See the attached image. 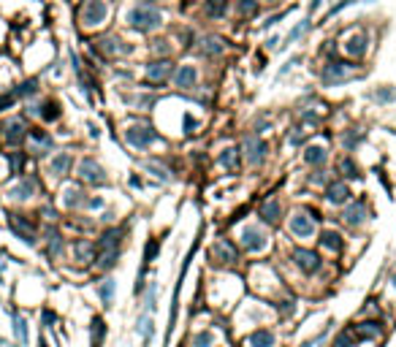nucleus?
<instances>
[{
  "instance_id": "obj_1",
  "label": "nucleus",
  "mask_w": 396,
  "mask_h": 347,
  "mask_svg": "<svg viewBox=\"0 0 396 347\" xmlns=\"http://www.w3.org/2000/svg\"><path fill=\"white\" fill-rule=\"evenodd\" d=\"M128 25L130 27H136L139 33H149V30H155L157 25L163 22V14L160 9L152 3V0H141L139 6H133V9L128 11Z\"/></svg>"
},
{
  "instance_id": "obj_2",
  "label": "nucleus",
  "mask_w": 396,
  "mask_h": 347,
  "mask_svg": "<svg viewBox=\"0 0 396 347\" xmlns=\"http://www.w3.org/2000/svg\"><path fill=\"white\" fill-rule=\"evenodd\" d=\"M109 17V3L106 0H87L82 6V11H79V22H82L84 27H98L104 25Z\"/></svg>"
},
{
  "instance_id": "obj_3",
  "label": "nucleus",
  "mask_w": 396,
  "mask_h": 347,
  "mask_svg": "<svg viewBox=\"0 0 396 347\" xmlns=\"http://www.w3.org/2000/svg\"><path fill=\"white\" fill-rule=\"evenodd\" d=\"M125 141L133 147V149H147L152 141H157V130H152L149 125H130L125 130Z\"/></svg>"
},
{
  "instance_id": "obj_4",
  "label": "nucleus",
  "mask_w": 396,
  "mask_h": 347,
  "mask_svg": "<svg viewBox=\"0 0 396 347\" xmlns=\"http://www.w3.org/2000/svg\"><path fill=\"white\" fill-rule=\"evenodd\" d=\"M353 74H355V65H353V62L331 60L328 65H326V71H323V82H326V84H342V82H347Z\"/></svg>"
},
{
  "instance_id": "obj_5",
  "label": "nucleus",
  "mask_w": 396,
  "mask_h": 347,
  "mask_svg": "<svg viewBox=\"0 0 396 347\" xmlns=\"http://www.w3.org/2000/svg\"><path fill=\"white\" fill-rule=\"evenodd\" d=\"M242 149H244V157H247L250 165H260V163H263L266 144L258 136H247V138H244V144H242Z\"/></svg>"
},
{
  "instance_id": "obj_6",
  "label": "nucleus",
  "mask_w": 396,
  "mask_h": 347,
  "mask_svg": "<svg viewBox=\"0 0 396 347\" xmlns=\"http://www.w3.org/2000/svg\"><path fill=\"white\" fill-rule=\"evenodd\" d=\"M79 177H82L84 182H92V185H106V174L92 157H87V160L79 163Z\"/></svg>"
},
{
  "instance_id": "obj_7",
  "label": "nucleus",
  "mask_w": 396,
  "mask_h": 347,
  "mask_svg": "<svg viewBox=\"0 0 396 347\" xmlns=\"http://www.w3.org/2000/svg\"><path fill=\"white\" fill-rule=\"evenodd\" d=\"M293 260H296V266L302 269L304 274H312V271H318L320 269V258L315 255L312 250H293Z\"/></svg>"
},
{
  "instance_id": "obj_8",
  "label": "nucleus",
  "mask_w": 396,
  "mask_h": 347,
  "mask_svg": "<svg viewBox=\"0 0 396 347\" xmlns=\"http://www.w3.org/2000/svg\"><path fill=\"white\" fill-rule=\"evenodd\" d=\"M242 247L247 250V252H258V250H263L266 247V236L260 228H244L242 231Z\"/></svg>"
},
{
  "instance_id": "obj_9",
  "label": "nucleus",
  "mask_w": 396,
  "mask_h": 347,
  "mask_svg": "<svg viewBox=\"0 0 396 347\" xmlns=\"http://www.w3.org/2000/svg\"><path fill=\"white\" fill-rule=\"evenodd\" d=\"M171 76V62L169 60H155V62H149V65H147V79H149V82H166V79H169Z\"/></svg>"
},
{
  "instance_id": "obj_10",
  "label": "nucleus",
  "mask_w": 396,
  "mask_h": 347,
  "mask_svg": "<svg viewBox=\"0 0 396 347\" xmlns=\"http://www.w3.org/2000/svg\"><path fill=\"white\" fill-rule=\"evenodd\" d=\"M174 82H177V87H182V90H190V87H195V82H198V71L193 65H182L177 74H174Z\"/></svg>"
},
{
  "instance_id": "obj_11",
  "label": "nucleus",
  "mask_w": 396,
  "mask_h": 347,
  "mask_svg": "<svg viewBox=\"0 0 396 347\" xmlns=\"http://www.w3.org/2000/svg\"><path fill=\"white\" fill-rule=\"evenodd\" d=\"M225 52V41L220 36H207L201 41V54L204 57H217V54Z\"/></svg>"
},
{
  "instance_id": "obj_12",
  "label": "nucleus",
  "mask_w": 396,
  "mask_h": 347,
  "mask_svg": "<svg viewBox=\"0 0 396 347\" xmlns=\"http://www.w3.org/2000/svg\"><path fill=\"white\" fill-rule=\"evenodd\" d=\"M345 52L350 54V57H364V54H367V36H364V33H353L350 38H347V44H345Z\"/></svg>"
},
{
  "instance_id": "obj_13",
  "label": "nucleus",
  "mask_w": 396,
  "mask_h": 347,
  "mask_svg": "<svg viewBox=\"0 0 396 347\" xmlns=\"http://www.w3.org/2000/svg\"><path fill=\"white\" fill-rule=\"evenodd\" d=\"M312 217H307V215H296L290 220V231L296 233V236H312Z\"/></svg>"
},
{
  "instance_id": "obj_14",
  "label": "nucleus",
  "mask_w": 396,
  "mask_h": 347,
  "mask_svg": "<svg viewBox=\"0 0 396 347\" xmlns=\"http://www.w3.org/2000/svg\"><path fill=\"white\" fill-rule=\"evenodd\" d=\"M71 168V155L68 152H60V155H54L52 157V163H49V174H54V177H65Z\"/></svg>"
},
{
  "instance_id": "obj_15",
  "label": "nucleus",
  "mask_w": 396,
  "mask_h": 347,
  "mask_svg": "<svg viewBox=\"0 0 396 347\" xmlns=\"http://www.w3.org/2000/svg\"><path fill=\"white\" fill-rule=\"evenodd\" d=\"M225 11H228V0H207L204 3V14L209 19H223Z\"/></svg>"
},
{
  "instance_id": "obj_16",
  "label": "nucleus",
  "mask_w": 396,
  "mask_h": 347,
  "mask_svg": "<svg viewBox=\"0 0 396 347\" xmlns=\"http://www.w3.org/2000/svg\"><path fill=\"white\" fill-rule=\"evenodd\" d=\"M326 198L331 203H345L347 198H350V187H347L345 182H337V185H331L328 190H326Z\"/></svg>"
},
{
  "instance_id": "obj_17",
  "label": "nucleus",
  "mask_w": 396,
  "mask_h": 347,
  "mask_svg": "<svg viewBox=\"0 0 396 347\" xmlns=\"http://www.w3.org/2000/svg\"><path fill=\"white\" fill-rule=\"evenodd\" d=\"M6 138H9V144L17 147L22 138H25V122L22 120H11L9 125H6Z\"/></svg>"
},
{
  "instance_id": "obj_18",
  "label": "nucleus",
  "mask_w": 396,
  "mask_h": 347,
  "mask_svg": "<svg viewBox=\"0 0 396 347\" xmlns=\"http://www.w3.org/2000/svg\"><path fill=\"white\" fill-rule=\"evenodd\" d=\"M280 212H282V209H280V201H274V198H272V201H266L263 206H260V220H263V223H272V225H274L277 220H280Z\"/></svg>"
},
{
  "instance_id": "obj_19",
  "label": "nucleus",
  "mask_w": 396,
  "mask_h": 347,
  "mask_svg": "<svg viewBox=\"0 0 396 347\" xmlns=\"http://www.w3.org/2000/svg\"><path fill=\"white\" fill-rule=\"evenodd\" d=\"M380 334H383V328L377 323H361V326H355V339H377Z\"/></svg>"
},
{
  "instance_id": "obj_20",
  "label": "nucleus",
  "mask_w": 396,
  "mask_h": 347,
  "mask_svg": "<svg viewBox=\"0 0 396 347\" xmlns=\"http://www.w3.org/2000/svg\"><path fill=\"white\" fill-rule=\"evenodd\" d=\"M33 193H36V182H33V179H22V182L11 190V195H14V198H19V201L30 198Z\"/></svg>"
},
{
  "instance_id": "obj_21",
  "label": "nucleus",
  "mask_w": 396,
  "mask_h": 347,
  "mask_svg": "<svg viewBox=\"0 0 396 347\" xmlns=\"http://www.w3.org/2000/svg\"><path fill=\"white\" fill-rule=\"evenodd\" d=\"M11 228H14V231H17L27 244H36V233H33V228H30L25 220H17V217H14V220H11Z\"/></svg>"
},
{
  "instance_id": "obj_22",
  "label": "nucleus",
  "mask_w": 396,
  "mask_h": 347,
  "mask_svg": "<svg viewBox=\"0 0 396 347\" xmlns=\"http://www.w3.org/2000/svg\"><path fill=\"white\" fill-rule=\"evenodd\" d=\"M326 149L323 147H307V152H304V160L310 163V165H323L326 163Z\"/></svg>"
},
{
  "instance_id": "obj_23",
  "label": "nucleus",
  "mask_w": 396,
  "mask_h": 347,
  "mask_svg": "<svg viewBox=\"0 0 396 347\" xmlns=\"http://www.w3.org/2000/svg\"><path fill=\"white\" fill-rule=\"evenodd\" d=\"M364 215H367V206L358 201V203H353V206H347V212H345V220L350 225H358L361 220H364Z\"/></svg>"
},
{
  "instance_id": "obj_24",
  "label": "nucleus",
  "mask_w": 396,
  "mask_h": 347,
  "mask_svg": "<svg viewBox=\"0 0 396 347\" xmlns=\"http://www.w3.org/2000/svg\"><path fill=\"white\" fill-rule=\"evenodd\" d=\"M272 344H274V336L269 334L266 328H260L250 336V347H272Z\"/></svg>"
},
{
  "instance_id": "obj_25",
  "label": "nucleus",
  "mask_w": 396,
  "mask_h": 347,
  "mask_svg": "<svg viewBox=\"0 0 396 347\" xmlns=\"http://www.w3.org/2000/svg\"><path fill=\"white\" fill-rule=\"evenodd\" d=\"M372 98H375L377 103H393L396 100V87H377V90L372 92Z\"/></svg>"
},
{
  "instance_id": "obj_26",
  "label": "nucleus",
  "mask_w": 396,
  "mask_h": 347,
  "mask_svg": "<svg viewBox=\"0 0 396 347\" xmlns=\"http://www.w3.org/2000/svg\"><path fill=\"white\" fill-rule=\"evenodd\" d=\"M117 241H120V231H106L104 239L98 241V252H104V250H117Z\"/></svg>"
},
{
  "instance_id": "obj_27",
  "label": "nucleus",
  "mask_w": 396,
  "mask_h": 347,
  "mask_svg": "<svg viewBox=\"0 0 396 347\" xmlns=\"http://www.w3.org/2000/svg\"><path fill=\"white\" fill-rule=\"evenodd\" d=\"M215 255H220L223 260H228V263H234V260H236V250H234L231 241H220L215 247Z\"/></svg>"
},
{
  "instance_id": "obj_28",
  "label": "nucleus",
  "mask_w": 396,
  "mask_h": 347,
  "mask_svg": "<svg viewBox=\"0 0 396 347\" xmlns=\"http://www.w3.org/2000/svg\"><path fill=\"white\" fill-rule=\"evenodd\" d=\"M220 163H223L228 171H236V168H239V157H236V149H231V147L223 149V155H220Z\"/></svg>"
},
{
  "instance_id": "obj_29",
  "label": "nucleus",
  "mask_w": 396,
  "mask_h": 347,
  "mask_svg": "<svg viewBox=\"0 0 396 347\" xmlns=\"http://www.w3.org/2000/svg\"><path fill=\"white\" fill-rule=\"evenodd\" d=\"M339 171H342L347 179H355V177H358V165H355L353 157H342V160H339Z\"/></svg>"
},
{
  "instance_id": "obj_30",
  "label": "nucleus",
  "mask_w": 396,
  "mask_h": 347,
  "mask_svg": "<svg viewBox=\"0 0 396 347\" xmlns=\"http://www.w3.org/2000/svg\"><path fill=\"white\" fill-rule=\"evenodd\" d=\"M117 263V250H104L98 252V269H112Z\"/></svg>"
},
{
  "instance_id": "obj_31",
  "label": "nucleus",
  "mask_w": 396,
  "mask_h": 347,
  "mask_svg": "<svg viewBox=\"0 0 396 347\" xmlns=\"http://www.w3.org/2000/svg\"><path fill=\"white\" fill-rule=\"evenodd\" d=\"M320 244H323V247H328V250H339V247H342V236L334 233V231H326L320 236Z\"/></svg>"
},
{
  "instance_id": "obj_32",
  "label": "nucleus",
  "mask_w": 396,
  "mask_h": 347,
  "mask_svg": "<svg viewBox=\"0 0 396 347\" xmlns=\"http://www.w3.org/2000/svg\"><path fill=\"white\" fill-rule=\"evenodd\" d=\"M310 25H312V19H310V17H307V19H302V22H299V25H296V27H293L290 33H288V38H285V41H288V44H293V41H296V38H302V36L307 33V27H310Z\"/></svg>"
},
{
  "instance_id": "obj_33",
  "label": "nucleus",
  "mask_w": 396,
  "mask_h": 347,
  "mask_svg": "<svg viewBox=\"0 0 396 347\" xmlns=\"http://www.w3.org/2000/svg\"><path fill=\"white\" fill-rule=\"evenodd\" d=\"M239 14L242 17H255L258 14V0H239Z\"/></svg>"
},
{
  "instance_id": "obj_34",
  "label": "nucleus",
  "mask_w": 396,
  "mask_h": 347,
  "mask_svg": "<svg viewBox=\"0 0 396 347\" xmlns=\"http://www.w3.org/2000/svg\"><path fill=\"white\" fill-rule=\"evenodd\" d=\"M14 331H17V339L25 344L27 342V323H25V318H19V315L14 318Z\"/></svg>"
},
{
  "instance_id": "obj_35",
  "label": "nucleus",
  "mask_w": 396,
  "mask_h": 347,
  "mask_svg": "<svg viewBox=\"0 0 396 347\" xmlns=\"http://www.w3.org/2000/svg\"><path fill=\"white\" fill-rule=\"evenodd\" d=\"M104 331H106L104 320H101V318H95V323H92V344H95V347L104 342Z\"/></svg>"
},
{
  "instance_id": "obj_36",
  "label": "nucleus",
  "mask_w": 396,
  "mask_h": 347,
  "mask_svg": "<svg viewBox=\"0 0 396 347\" xmlns=\"http://www.w3.org/2000/svg\"><path fill=\"white\" fill-rule=\"evenodd\" d=\"M41 117H44L46 122L57 120V117H60V106L54 103V100H49V103H44V112H41Z\"/></svg>"
},
{
  "instance_id": "obj_37",
  "label": "nucleus",
  "mask_w": 396,
  "mask_h": 347,
  "mask_svg": "<svg viewBox=\"0 0 396 347\" xmlns=\"http://www.w3.org/2000/svg\"><path fill=\"white\" fill-rule=\"evenodd\" d=\"M60 250H62L60 233L57 231H49V255H60Z\"/></svg>"
},
{
  "instance_id": "obj_38",
  "label": "nucleus",
  "mask_w": 396,
  "mask_h": 347,
  "mask_svg": "<svg viewBox=\"0 0 396 347\" xmlns=\"http://www.w3.org/2000/svg\"><path fill=\"white\" fill-rule=\"evenodd\" d=\"M112 296H114V280H104V285H101V298L109 304V301H112Z\"/></svg>"
},
{
  "instance_id": "obj_39",
  "label": "nucleus",
  "mask_w": 396,
  "mask_h": 347,
  "mask_svg": "<svg viewBox=\"0 0 396 347\" xmlns=\"http://www.w3.org/2000/svg\"><path fill=\"white\" fill-rule=\"evenodd\" d=\"M212 344V334L209 331H201V334L193 336V347H209Z\"/></svg>"
},
{
  "instance_id": "obj_40",
  "label": "nucleus",
  "mask_w": 396,
  "mask_h": 347,
  "mask_svg": "<svg viewBox=\"0 0 396 347\" xmlns=\"http://www.w3.org/2000/svg\"><path fill=\"white\" fill-rule=\"evenodd\" d=\"M30 136L36 138V144H41V147H52V138L46 136V133L41 128H36V130H30Z\"/></svg>"
},
{
  "instance_id": "obj_41",
  "label": "nucleus",
  "mask_w": 396,
  "mask_h": 347,
  "mask_svg": "<svg viewBox=\"0 0 396 347\" xmlns=\"http://www.w3.org/2000/svg\"><path fill=\"white\" fill-rule=\"evenodd\" d=\"M139 331H141V336H144V339H149V336H152V331H155V328H152V320H149L147 315L139 320Z\"/></svg>"
},
{
  "instance_id": "obj_42",
  "label": "nucleus",
  "mask_w": 396,
  "mask_h": 347,
  "mask_svg": "<svg viewBox=\"0 0 396 347\" xmlns=\"http://www.w3.org/2000/svg\"><path fill=\"white\" fill-rule=\"evenodd\" d=\"M79 203H82V193L71 187V190L65 193V206H79Z\"/></svg>"
},
{
  "instance_id": "obj_43",
  "label": "nucleus",
  "mask_w": 396,
  "mask_h": 347,
  "mask_svg": "<svg viewBox=\"0 0 396 347\" xmlns=\"http://www.w3.org/2000/svg\"><path fill=\"white\" fill-rule=\"evenodd\" d=\"M14 100H17V92H3V95H0V112L11 109V106H14Z\"/></svg>"
},
{
  "instance_id": "obj_44",
  "label": "nucleus",
  "mask_w": 396,
  "mask_h": 347,
  "mask_svg": "<svg viewBox=\"0 0 396 347\" xmlns=\"http://www.w3.org/2000/svg\"><path fill=\"white\" fill-rule=\"evenodd\" d=\"M36 84H38L36 79H30V82H25V84L17 90V95H33V92H36Z\"/></svg>"
},
{
  "instance_id": "obj_45",
  "label": "nucleus",
  "mask_w": 396,
  "mask_h": 347,
  "mask_svg": "<svg viewBox=\"0 0 396 347\" xmlns=\"http://www.w3.org/2000/svg\"><path fill=\"white\" fill-rule=\"evenodd\" d=\"M9 160H11V171H14V174H19V168H22V155L11 152V155H9Z\"/></svg>"
},
{
  "instance_id": "obj_46",
  "label": "nucleus",
  "mask_w": 396,
  "mask_h": 347,
  "mask_svg": "<svg viewBox=\"0 0 396 347\" xmlns=\"http://www.w3.org/2000/svg\"><path fill=\"white\" fill-rule=\"evenodd\" d=\"M155 252H157V241L152 239V241L147 244V252H144V263H149V260L155 258Z\"/></svg>"
},
{
  "instance_id": "obj_47",
  "label": "nucleus",
  "mask_w": 396,
  "mask_h": 347,
  "mask_svg": "<svg viewBox=\"0 0 396 347\" xmlns=\"http://www.w3.org/2000/svg\"><path fill=\"white\" fill-rule=\"evenodd\" d=\"M337 347H353V336L347 334V331H345V334H339L337 336Z\"/></svg>"
},
{
  "instance_id": "obj_48",
  "label": "nucleus",
  "mask_w": 396,
  "mask_h": 347,
  "mask_svg": "<svg viewBox=\"0 0 396 347\" xmlns=\"http://www.w3.org/2000/svg\"><path fill=\"white\" fill-rule=\"evenodd\" d=\"M358 141H361V133H347V136H345V147H347V149H353L355 144H358Z\"/></svg>"
},
{
  "instance_id": "obj_49",
  "label": "nucleus",
  "mask_w": 396,
  "mask_h": 347,
  "mask_svg": "<svg viewBox=\"0 0 396 347\" xmlns=\"http://www.w3.org/2000/svg\"><path fill=\"white\" fill-rule=\"evenodd\" d=\"M147 168H149V171H155V177H157V179H169V174H166V168H160V165H157V163H147Z\"/></svg>"
},
{
  "instance_id": "obj_50",
  "label": "nucleus",
  "mask_w": 396,
  "mask_h": 347,
  "mask_svg": "<svg viewBox=\"0 0 396 347\" xmlns=\"http://www.w3.org/2000/svg\"><path fill=\"white\" fill-rule=\"evenodd\" d=\"M90 244H79V247H76V255H79V260H87V255H90Z\"/></svg>"
},
{
  "instance_id": "obj_51",
  "label": "nucleus",
  "mask_w": 396,
  "mask_h": 347,
  "mask_svg": "<svg viewBox=\"0 0 396 347\" xmlns=\"http://www.w3.org/2000/svg\"><path fill=\"white\" fill-rule=\"evenodd\" d=\"M350 3H353V0H339V3L334 6V9H331V11H328V17H334V14H339V11H342V9H345V6H350Z\"/></svg>"
},
{
  "instance_id": "obj_52",
  "label": "nucleus",
  "mask_w": 396,
  "mask_h": 347,
  "mask_svg": "<svg viewBox=\"0 0 396 347\" xmlns=\"http://www.w3.org/2000/svg\"><path fill=\"white\" fill-rule=\"evenodd\" d=\"M299 60H302V57H290V60H288V62H285V65H282V71H280V74H288V71H290L293 65H296Z\"/></svg>"
},
{
  "instance_id": "obj_53",
  "label": "nucleus",
  "mask_w": 396,
  "mask_h": 347,
  "mask_svg": "<svg viewBox=\"0 0 396 347\" xmlns=\"http://www.w3.org/2000/svg\"><path fill=\"white\" fill-rule=\"evenodd\" d=\"M193 125H195V120H193V117H190V114H185V133H193Z\"/></svg>"
},
{
  "instance_id": "obj_54",
  "label": "nucleus",
  "mask_w": 396,
  "mask_h": 347,
  "mask_svg": "<svg viewBox=\"0 0 396 347\" xmlns=\"http://www.w3.org/2000/svg\"><path fill=\"white\" fill-rule=\"evenodd\" d=\"M152 49H155V52H157V54H160V52H163V54H166V52H169V46H166V41H157V44H155V46H152Z\"/></svg>"
},
{
  "instance_id": "obj_55",
  "label": "nucleus",
  "mask_w": 396,
  "mask_h": 347,
  "mask_svg": "<svg viewBox=\"0 0 396 347\" xmlns=\"http://www.w3.org/2000/svg\"><path fill=\"white\" fill-rule=\"evenodd\" d=\"M87 206L98 209V206H104V201H101V198H90V201H87Z\"/></svg>"
},
{
  "instance_id": "obj_56",
  "label": "nucleus",
  "mask_w": 396,
  "mask_h": 347,
  "mask_svg": "<svg viewBox=\"0 0 396 347\" xmlns=\"http://www.w3.org/2000/svg\"><path fill=\"white\" fill-rule=\"evenodd\" d=\"M277 44H280V38H269V41H266V46H269V49H274Z\"/></svg>"
},
{
  "instance_id": "obj_57",
  "label": "nucleus",
  "mask_w": 396,
  "mask_h": 347,
  "mask_svg": "<svg viewBox=\"0 0 396 347\" xmlns=\"http://www.w3.org/2000/svg\"><path fill=\"white\" fill-rule=\"evenodd\" d=\"M393 288H396V277H393Z\"/></svg>"
},
{
  "instance_id": "obj_58",
  "label": "nucleus",
  "mask_w": 396,
  "mask_h": 347,
  "mask_svg": "<svg viewBox=\"0 0 396 347\" xmlns=\"http://www.w3.org/2000/svg\"><path fill=\"white\" fill-rule=\"evenodd\" d=\"M38 347H46V344H44V342H41V344H38Z\"/></svg>"
},
{
  "instance_id": "obj_59",
  "label": "nucleus",
  "mask_w": 396,
  "mask_h": 347,
  "mask_svg": "<svg viewBox=\"0 0 396 347\" xmlns=\"http://www.w3.org/2000/svg\"><path fill=\"white\" fill-rule=\"evenodd\" d=\"M269 3H277V0H269Z\"/></svg>"
}]
</instances>
